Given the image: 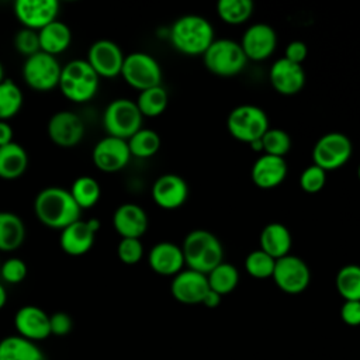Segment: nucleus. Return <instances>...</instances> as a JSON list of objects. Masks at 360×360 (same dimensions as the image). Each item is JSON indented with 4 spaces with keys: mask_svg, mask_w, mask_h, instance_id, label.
I'll return each mask as SVG.
<instances>
[{
    "mask_svg": "<svg viewBox=\"0 0 360 360\" xmlns=\"http://www.w3.org/2000/svg\"><path fill=\"white\" fill-rule=\"evenodd\" d=\"M34 212L38 221L51 229L62 231L80 219L82 210L73 201L69 190L62 187H45L34 200Z\"/></svg>",
    "mask_w": 360,
    "mask_h": 360,
    "instance_id": "nucleus-1",
    "label": "nucleus"
},
{
    "mask_svg": "<svg viewBox=\"0 0 360 360\" xmlns=\"http://www.w3.org/2000/svg\"><path fill=\"white\" fill-rule=\"evenodd\" d=\"M169 39L172 46L187 56H202L214 42L212 24L197 14H187L177 18L170 30Z\"/></svg>",
    "mask_w": 360,
    "mask_h": 360,
    "instance_id": "nucleus-2",
    "label": "nucleus"
},
{
    "mask_svg": "<svg viewBox=\"0 0 360 360\" xmlns=\"http://www.w3.org/2000/svg\"><path fill=\"white\" fill-rule=\"evenodd\" d=\"M184 264L187 269L208 274L224 262V248L221 240L207 229L188 232L181 245Z\"/></svg>",
    "mask_w": 360,
    "mask_h": 360,
    "instance_id": "nucleus-3",
    "label": "nucleus"
},
{
    "mask_svg": "<svg viewBox=\"0 0 360 360\" xmlns=\"http://www.w3.org/2000/svg\"><path fill=\"white\" fill-rule=\"evenodd\" d=\"M100 84V77L86 59H73L62 66L58 87L60 93L73 103L91 100Z\"/></svg>",
    "mask_w": 360,
    "mask_h": 360,
    "instance_id": "nucleus-4",
    "label": "nucleus"
},
{
    "mask_svg": "<svg viewBox=\"0 0 360 360\" xmlns=\"http://www.w3.org/2000/svg\"><path fill=\"white\" fill-rule=\"evenodd\" d=\"M202 62L207 70L212 75L219 77H231L236 76L245 69L248 59L239 42L221 38L214 39L210 48L204 52Z\"/></svg>",
    "mask_w": 360,
    "mask_h": 360,
    "instance_id": "nucleus-5",
    "label": "nucleus"
},
{
    "mask_svg": "<svg viewBox=\"0 0 360 360\" xmlns=\"http://www.w3.org/2000/svg\"><path fill=\"white\" fill-rule=\"evenodd\" d=\"M226 128L236 141L252 143L262 139L269 127L266 111L253 104H242L231 110L226 118Z\"/></svg>",
    "mask_w": 360,
    "mask_h": 360,
    "instance_id": "nucleus-6",
    "label": "nucleus"
},
{
    "mask_svg": "<svg viewBox=\"0 0 360 360\" xmlns=\"http://www.w3.org/2000/svg\"><path fill=\"white\" fill-rule=\"evenodd\" d=\"M142 114L129 98L112 100L103 112V127L108 136L128 141L142 128Z\"/></svg>",
    "mask_w": 360,
    "mask_h": 360,
    "instance_id": "nucleus-7",
    "label": "nucleus"
},
{
    "mask_svg": "<svg viewBox=\"0 0 360 360\" xmlns=\"http://www.w3.org/2000/svg\"><path fill=\"white\" fill-rule=\"evenodd\" d=\"M121 76L127 84L139 91L162 84V68L159 62L146 52L125 55Z\"/></svg>",
    "mask_w": 360,
    "mask_h": 360,
    "instance_id": "nucleus-8",
    "label": "nucleus"
},
{
    "mask_svg": "<svg viewBox=\"0 0 360 360\" xmlns=\"http://www.w3.org/2000/svg\"><path fill=\"white\" fill-rule=\"evenodd\" d=\"M353 153V145L343 132L323 134L312 148V162L325 172L345 166Z\"/></svg>",
    "mask_w": 360,
    "mask_h": 360,
    "instance_id": "nucleus-9",
    "label": "nucleus"
},
{
    "mask_svg": "<svg viewBox=\"0 0 360 360\" xmlns=\"http://www.w3.org/2000/svg\"><path fill=\"white\" fill-rule=\"evenodd\" d=\"M62 66L56 56L45 52H37L25 58L22 65V77L28 87L35 91H51L59 84Z\"/></svg>",
    "mask_w": 360,
    "mask_h": 360,
    "instance_id": "nucleus-10",
    "label": "nucleus"
},
{
    "mask_svg": "<svg viewBox=\"0 0 360 360\" xmlns=\"http://www.w3.org/2000/svg\"><path fill=\"white\" fill-rule=\"evenodd\" d=\"M276 285L285 294H301L311 283V270L298 256L287 255L276 260L273 276Z\"/></svg>",
    "mask_w": 360,
    "mask_h": 360,
    "instance_id": "nucleus-11",
    "label": "nucleus"
},
{
    "mask_svg": "<svg viewBox=\"0 0 360 360\" xmlns=\"http://www.w3.org/2000/svg\"><path fill=\"white\" fill-rule=\"evenodd\" d=\"M239 44L248 60L262 62L276 51L277 32L269 24L256 22L245 30Z\"/></svg>",
    "mask_w": 360,
    "mask_h": 360,
    "instance_id": "nucleus-12",
    "label": "nucleus"
},
{
    "mask_svg": "<svg viewBox=\"0 0 360 360\" xmlns=\"http://www.w3.org/2000/svg\"><path fill=\"white\" fill-rule=\"evenodd\" d=\"M131 158L127 141L108 135L101 138L91 152L94 166L104 173L122 170L129 163Z\"/></svg>",
    "mask_w": 360,
    "mask_h": 360,
    "instance_id": "nucleus-13",
    "label": "nucleus"
},
{
    "mask_svg": "<svg viewBox=\"0 0 360 360\" xmlns=\"http://www.w3.org/2000/svg\"><path fill=\"white\" fill-rule=\"evenodd\" d=\"M100 221L97 218L77 219L63 228L59 236L60 249L70 256H82L87 253L94 243L96 233L100 229Z\"/></svg>",
    "mask_w": 360,
    "mask_h": 360,
    "instance_id": "nucleus-14",
    "label": "nucleus"
},
{
    "mask_svg": "<svg viewBox=\"0 0 360 360\" xmlns=\"http://www.w3.org/2000/svg\"><path fill=\"white\" fill-rule=\"evenodd\" d=\"M48 136L59 148H73L84 136V122L73 111L62 110L55 112L48 121Z\"/></svg>",
    "mask_w": 360,
    "mask_h": 360,
    "instance_id": "nucleus-15",
    "label": "nucleus"
},
{
    "mask_svg": "<svg viewBox=\"0 0 360 360\" xmlns=\"http://www.w3.org/2000/svg\"><path fill=\"white\" fill-rule=\"evenodd\" d=\"M125 55L120 45L111 39H98L93 42L87 51L86 60L98 75V77H115L121 75Z\"/></svg>",
    "mask_w": 360,
    "mask_h": 360,
    "instance_id": "nucleus-16",
    "label": "nucleus"
},
{
    "mask_svg": "<svg viewBox=\"0 0 360 360\" xmlns=\"http://www.w3.org/2000/svg\"><path fill=\"white\" fill-rule=\"evenodd\" d=\"M14 14L22 28L39 31L58 20L59 1L56 0H17Z\"/></svg>",
    "mask_w": 360,
    "mask_h": 360,
    "instance_id": "nucleus-17",
    "label": "nucleus"
},
{
    "mask_svg": "<svg viewBox=\"0 0 360 360\" xmlns=\"http://www.w3.org/2000/svg\"><path fill=\"white\" fill-rule=\"evenodd\" d=\"M152 200L163 210H176L184 205L188 198L187 181L174 173L159 176L152 184Z\"/></svg>",
    "mask_w": 360,
    "mask_h": 360,
    "instance_id": "nucleus-18",
    "label": "nucleus"
},
{
    "mask_svg": "<svg viewBox=\"0 0 360 360\" xmlns=\"http://www.w3.org/2000/svg\"><path fill=\"white\" fill-rule=\"evenodd\" d=\"M208 290L207 276L190 269H183L170 283V292L173 298L187 305L201 304Z\"/></svg>",
    "mask_w": 360,
    "mask_h": 360,
    "instance_id": "nucleus-19",
    "label": "nucleus"
},
{
    "mask_svg": "<svg viewBox=\"0 0 360 360\" xmlns=\"http://www.w3.org/2000/svg\"><path fill=\"white\" fill-rule=\"evenodd\" d=\"M17 335L34 343L51 336L49 315L37 305H24L14 315Z\"/></svg>",
    "mask_w": 360,
    "mask_h": 360,
    "instance_id": "nucleus-20",
    "label": "nucleus"
},
{
    "mask_svg": "<svg viewBox=\"0 0 360 360\" xmlns=\"http://www.w3.org/2000/svg\"><path fill=\"white\" fill-rule=\"evenodd\" d=\"M271 87L283 96H294L305 86V72L301 65L280 58L273 62L269 70Z\"/></svg>",
    "mask_w": 360,
    "mask_h": 360,
    "instance_id": "nucleus-21",
    "label": "nucleus"
},
{
    "mask_svg": "<svg viewBox=\"0 0 360 360\" xmlns=\"http://www.w3.org/2000/svg\"><path fill=\"white\" fill-rule=\"evenodd\" d=\"M288 174V165L284 158L260 155L250 169L253 184L263 190H270L280 186Z\"/></svg>",
    "mask_w": 360,
    "mask_h": 360,
    "instance_id": "nucleus-22",
    "label": "nucleus"
},
{
    "mask_svg": "<svg viewBox=\"0 0 360 360\" xmlns=\"http://www.w3.org/2000/svg\"><path fill=\"white\" fill-rule=\"evenodd\" d=\"M148 215L145 210L134 202H124L112 214V226L121 238H136L148 229Z\"/></svg>",
    "mask_w": 360,
    "mask_h": 360,
    "instance_id": "nucleus-23",
    "label": "nucleus"
},
{
    "mask_svg": "<svg viewBox=\"0 0 360 360\" xmlns=\"http://www.w3.org/2000/svg\"><path fill=\"white\" fill-rule=\"evenodd\" d=\"M149 267L160 276L174 277L184 269V256L181 246L173 242H159L153 245L148 255Z\"/></svg>",
    "mask_w": 360,
    "mask_h": 360,
    "instance_id": "nucleus-24",
    "label": "nucleus"
},
{
    "mask_svg": "<svg viewBox=\"0 0 360 360\" xmlns=\"http://www.w3.org/2000/svg\"><path fill=\"white\" fill-rule=\"evenodd\" d=\"M292 238L290 229L281 222H270L264 225L259 236V249L274 260L290 255Z\"/></svg>",
    "mask_w": 360,
    "mask_h": 360,
    "instance_id": "nucleus-25",
    "label": "nucleus"
},
{
    "mask_svg": "<svg viewBox=\"0 0 360 360\" xmlns=\"http://www.w3.org/2000/svg\"><path fill=\"white\" fill-rule=\"evenodd\" d=\"M38 38L41 52L56 56L70 46L72 31L65 22L55 20L38 31Z\"/></svg>",
    "mask_w": 360,
    "mask_h": 360,
    "instance_id": "nucleus-26",
    "label": "nucleus"
},
{
    "mask_svg": "<svg viewBox=\"0 0 360 360\" xmlns=\"http://www.w3.org/2000/svg\"><path fill=\"white\" fill-rule=\"evenodd\" d=\"M0 360H46L39 346L18 335L0 340Z\"/></svg>",
    "mask_w": 360,
    "mask_h": 360,
    "instance_id": "nucleus-27",
    "label": "nucleus"
},
{
    "mask_svg": "<svg viewBox=\"0 0 360 360\" xmlns=\"http://www.w3.org/2000/svg\"><path fill=\"white\" fill-rule=\"evenodd\" d=\"M27 166L28 155L20 143L13 141L4 146H0V179H18L24 174Z\"/></svg>",
    "mask_w": 360,
    "mask_h": 360,
    "instance_id": "nucleus-28",
    "label": "nucleus"
},
{
    "mask_svg": "<svg viewBox=\"0 0 360 360\" xmlns=\"http://www.w3.org/2000/svg\"><path fill=\"white\" fill-rule=\"evenodd\" d=\"M24 240V221L11 211H0V252H14Z\"/></svg>",
    "mask_w": 360,
    "mask_h": 360,
    "instance_id": "nucleus-29",
    "label": "nucleus"
},
{
    "mask_svg": "<svg viewBox=\"0 0 360 360\" xmlns=\"http://www.w3.org/2000/svg\"><path fill=\"white\" fill-rule=\"evenodd\" d=\"M69 193L80 210H87L98 202L101 197V187L94 177L79 176L72 183Z\"/></svg>",
    "mask_w": 360,
    "mask_h": 360,
    "instance_id": "nucleus-30",
    "label": "nucleus"
},
{
    "mask_svg": "<svg viewBox=\"0 0 360 360\" xmlns=\"http://www.w3.org/2000/svg\"><path fill=\"white\" fill-rule=\"evenodd\" d=\"M136 107L142 117L155 118L165 112L169 104V96L166 89L160 84L156 87L146 89L143 91H139L136 98Z\"/></svg>",
    "mask_w": 360,
    "mask_h": 360,
    "instance_id": "nucleus-31",
    "label": "nucleus"
},
{
    "mask_svg": "<svg viewBox=\"0 0 360 360\" xmlns=\"http://www.w3.org/2000/svg\"><path fill=\"white\" fill-rule=\"evenodd\" d=\"M207 280L210 290L222 297L236 288L239 283V271L233 264L222 262L207 274Z\"/></svg>",
    "mask_w": 360,
    "mask_h": 360,
    "instance_id": "nucleus-32",
    "label": "nucleus"
},
{
    "mask_svg": "<svg viewBox=\"0 0 360 360\" xmlns=\"http://www.w3.org/2000/svg\"><path fill=\"white\" fill-rule=\"evenodd\" d=\"M255 10L250 0H221L217 3L218 17L228 25H240L246 22Z\"/></svg>",
    "mask_w": 360,
    "mask_h": 360,
    "instance_id": "nucleus-33",
    "label": "nucleus"
},
{
    "mask_svg": "<svg viewBox=\"0 0 360 360\" xmlns=\"http://www.w3.org/2000/svg\"><path fill=\"white\" fill-rule=\"evenodd\" d=\"M335 285L345 301H360V266L346 264L339 269Z\"/></svg>",
    "mask_w": 360,
    "mask_h": 360,
    "instance_id": "nucleus-34",
    "label": "nucleus"
},
{
    "mask_svg": "<svg viewBox=\"0 0 360 360\" xmlns=\"http://www.w3.org/2000/svg\"><path fill=\"white\" fill-rule=\"evenodd\" d=\"M131 156L146 159L156 155L160 148V136L156 131L149 128H141L128 141Z\"/></svg>",
    "mask_w": 360,
    "mask_h": 360,
    "instance_id": "nucleus-35",
    "label": "nucleus"
},
{
    "mask_svg": "<svg viewBox=\"0 0 360 360\" xmlns=\"http://www.w3.org/2000/svg\"><path fill=\"white\" fill-rule=\"evenodd\" d=\"M24 103V94L17 83L4 79L0 83V121H7L18 114Z\"/></svg>",
    "mask_w": 360,
    "mask_h": 360,
    "instance_id": "nucleus-36",
    "label": "nucleus"
},
{
    "mask_svg": "<svg viewBox=\"0 0 360 360\" xmlns=\"http://www.w3.org/2000/svg\"><path fill=\"white\" fill-rule=\"evenodd\" d=\"M263 153L284 158L291 149V138L281 128H269L262 136Z\"/></svg>",
    "mask_w": 360,
    "mask_h": 360,
    "instance_id": "nucleus-37",
    "label": "nucleus"
},
{
    "mask_svg": "<svg viewBox=\"0 0 360 360\" xmlns=\"http://www.w3.org/2000/svg\"><path fill=\"white\" fill-rule=\"evenodd\" d=\"M276 260L260 249L252 250L245 259V270L253 278H269L273 276Z\"/></svg>",
    "mask_w": 360,
    "mask_h": 360,
    "instance_id": "nucleus-38",
    "label": "nucleus"
},
{
    "mask_svg": "<svg viewBox=\"0 0 360 360\" xmlns=\"http://www.w3.org/2000/svg\"><path fill=\"white\" fill-rule=\"evenodd\" d=\"M325 183H326V172L314 163L307 166L300 176V187L307 194L319 193L325 187Z\"/></svg>",
    "mask_w": 360,
    "mask_h": 360,
    "instance_id": "nucleus-39",
    "label": "nucleus"
},
{
    "mask_svg": "<svg viewBox=\"0 0 360 360\" xmlns=\"http://www.w3.org/2000/svg\"><path fill=\"white\" fill-rule=\"evenodd\" d=\"M117 256L124 264H136L143 256V245L136 238H121L117 246Z\"/></svg>",
    "mask_w": 360,
    "mask_h": 360,
    "instance_id": "nucleus-40",
    "label": "nucleus"
},
{
    "mask_svg": "<svg viewBox=\"0 0 360 360\" xmlns=\"http://www.w3.org/2000/svg\"><path fill=\"white\" fill-rule=\"evenodd\" d=\"M14 48L15 51L28 58L37 52H39V38H38V31L28 30V28H21L17 31L14 37Z\"/></svg>",
    "mask_w": 360,
    "mask_h": 360,
    "instance_id": "nucleus-41",
    "label": "nucleus"
},
{
    "mask_svg": "<svg viewBox=\"0 0 360 360\" xmlns=\"http://www.w3.org/2000/svg\"><path fill=\"white\" fill-rule=\"evenodd\" d=\"M27 264L18 257L7 259L0 266V276L8 284H20L27 277Z\"/></svg>",
    "mask_w": 360,
    "mask_h": 360,
    "instance_id": "nucleus-42",
    "label": "nucleus"
},
{
    "mask_svg": "<svg viewBox=\"0 0 360 360\" xmlns=\"http://www.w3.org/2000/svg\"><path fill=\"white\" fill-rule=\"evenodd\" d=\"M73 326V321L69 314L66 312H55L49 315V328H51V335L55 336H66L70 333Z\"/></svg>",
    "mask_w": 360,
    "mask_h": 360,
    "instance_id": "nucleus-43",
    "label": "nucleus"
},
{
    "mask_svg": "<svg viewBox=\"0 0 360 360\" xmlns=\"http://www.w3.org/2000/svg\"><path fill=\"white\" fill-rule=\"evenodd\" d=\"M308 55V46L305 42L300 41V39H295V41H291L287 46H285V51H284V56L287 60L290 62H294V63H298L301 65L305 58Z\"/></svg>",
    "mask_w": 360,
    "mask_h": 360,
    "instance_id": "nucleus-44",
    "label": "nucleus"
},
{
    "mask_svg": "<svg viewBox=\"0 0 360 360\" xmlns=\"http://www.w3.org/2000/svg\"><path fill=\"white\" fill-rule=\"evenodd\" d=\"M340 318L349 326L360 325V301H345L340 308Z\"/></svg>",
    "mask_w": 360,
    "mask_h": 360,
    "instance_id": "nucleus-45",
    "label": "nucleus"
},
{
    "mask_svg": "<svg viewBox=\"0 0 360 360\" xmlns=\"http://www.w3.org/2000/svg\"><path fill=\"white\" fill-rule=\"evenodd\" d=\"M14 131L7 121H0V146H4L13 142Z\"/></svg>",
    "mask_w": 360,
    "mask_h": 360,
    "instance_id": "nucleus-46",
    "label": "nucleus"
},
{
    "mask_svg": "<svg viewBox=\"0 0 360 360\" xmlns=\"http://www.w3.org/2000/svg\"><path fill=\"white\" fill-rule=\"evenodd\" d=\"M221 300L222 297L219 294H217L215 291L212 290H208V292L205 294V297L202 298V305L207 307V308H217L219 304H221Z\"/></svg>",
    "mask_w": 360,
    "mask_h": 360,
    "instance_id": "nucleus-47",
    "label": "nucleus"
},
{
    "mask_svg": "<svg viewBox=\"0 0 360 360\" xmlns=\"http://www.w3.org/2000/svg\"><path fill=\"white\" fill-rule=\"evenodd\" d=\"M6 302H7V292H6L4 285L0 283V309L4 308Z\"/></svg>",
    "mask_w": 360,
    "mask_h": 360,
    "instance_id": "nucleus-48",
    "label": "nucleus"
},
{
    "mask_svg": "<svg viewBox=\"0 0 360 360\" xmlns=\"http://www.w3.org/2000/svg\"><path fill=\"white\" fill-rule=\"evenodd\" d=\"M250 145V149L255 150V152H263V145H262V139H257V141H253Z\"/></svg>",
    "mask_w": 360,
    "mask_h": 360,
    "instance_id": "nucleus-49",
    "label": "nucleus"
},
{
    "mask_svg": "<svg viewBox=\"0 0 360 360\" xmlns=\"http://www.w3.org/2000/svg\"><path fill=\"white\" fill-rule=\"evenodd\" d=\"M6 77H4V68H3V65H1V62H0V83L4 80Z\"/></svg>",
    "mask_w": 360,
    "mask_h": 360,
    "instance_id": "nucleus-50",
    "label": "nucleus"
},
{
    "mask_svg": "<svg viewBox=\"0 0 360 360\" xmlns=\"http://www.w3.org/2000/svg\"><path fill=\"white\" fill-rule=\"evenodd\" d=\"M357 179H359V181H360V165L357 166Z\"/></svg>",
    "mask_w": 360,
    "mask_h": 360,
    "instance_id": "nucleus-51",
    "label": "nucleus"
}]
</instances>
